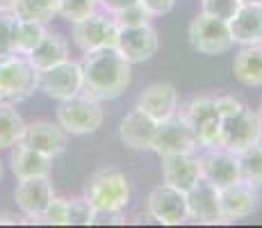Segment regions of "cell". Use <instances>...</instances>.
Instances as JSON below:
<instances>
[{
    "label": "cell",
    "mask_w": 262,
    "mask_h": 228,
    "mask_svg": "<svg viewBox=\"0 0 262 228\" xmlns=\"http://www.w3.org/2000/svg\"><path fill=\"white\" fill-rule=\"evenodd\" d=\"M96 9H98V3H94V0H59V14L69 23H78L92 16Z\"/></svg>",
    "instance_id": "29"
},
{
    "label": "cell",
    "mask_w": 262,
    "mask_h": 228,
    "mask_svg": "<svg viewBox=\"0 0 262 228\" xmlns=\"http://www.w3.org/2000/svg\"><path fill=\"white\" fill-rule=\"evenodd\" d=\"M12 14L25 21H39L46 25L59 14V0H16Z\"/></svg>",
    "instance_id": "26"
},
{
    "label": "cell",
    "mask_w": 262,
    "mask_h": 228,
    "mask_svg": "<svg viewBox=\"0 0 262 228\" xmlns=\"http://www.w3.org/2000/svg\"><path fill=\"white\" fill-rule=\"evenodd\" d=\"M73 25V42L82 53H92L98 48H107V46L119 44V25L114 23L112 14L107 12H96L92 16L82 18Z\"/></svg>",
    "instance_id": "7"
},
{
    "label": "cell",
    "mask_w": 262,
    "mask_h": 228,
    "mask_svg": "<svg viewBox=\"0 0 262 228\" xmlns=\"http://www.w3.org/2000/svg\"><path fill=\"white\" fill-rule=\"evenodd\" d=\"M112 18H114V23L119 25V30H123V28H137V25L150 23V18L153 16L146 12L142 3H137V5H133V7L123 9V12L112 14Z\"/></svg>",
    "instance_id": "31"
},
{
    "label": "cell",
    "mask_w": 262,
    "mask_h": 228,
    "mask_svg": "<svg viewBox=\"0 0 262 228\" xmlns=\"http://www.w3.org/2000/svg\"><path fill=\"white\" fill-rule=\"evenodd\" d=\"M39 89V71L25 55H9L0 59V91L3 100L21 103Z\"/></svg>",
    "instance_id": "5"
},
{
    "label": "cell",
    "mask_w": 262,
    "mask_h": 228,
    "mask_svg": "<svg viewBox=\"0 0 262 228\" xmlns=\"http://www.w3.org/2000/svg\"><path fill=\"white\" fill-rule=\"evenodd\" d=\"M46 25L39 21H25V18L14 16V30H12V44H14V53L25 55L28 57L34 48L39 46V42L46 34Z\"/></svg>",
    "instance_id": "24"
},
{
    "label": "cell",
    "mask_w": 262,
    "mask_h": 228,
    "mask_svg": "<svg viewBox=\"0 0 262 228\" xmlns=\"http://www.w3.org/2000/svg\"><path fill=\"white\" fill-rule=\"evenodd\" d=\"M117 48L125 55L130 64H144L155 57L160 50V37L153 23H144L137 28H123L119 32Z\"/></svg>",
    "instance_id": "12"
},
{
    "label": "cell",
    "mask_w": 262,
    "mask_h": 228,
    "mask_svg": "<svg viewBox=\"0 0 262 228\" xmlns=\"http://www.w3.org/2000/svg\"><path fill=\"white\" fill-rule=\"evenodd\" d=\"M139 3H142L146 12L155 18V16H164V14H169L171 9H173L176 0H139Z\"/></svg>",
    "instance_id": "38"
},
{
    "label": "cell",
    "mask_w": 262,
    "mask_h": 228,
    "mask_svg": "<svg viewBox=\"0 0 262 228\" xmlns=\"http://www.w3.org/2000/svg\"><path fill=\"white\" fill-rule=\"evenodd\" d=\"M194 135H196V144L201 149H216V146H221V116L205 121L203 126H199L194 130Z\"/></svg>",
    "instance_id": "30"
},
{
    "label": "cell",
    "mask_w": 262,
    "mask_h": 228,
    "mask_svg": "<svg viewBox=\"0 0 262 228\" xmlns=\"http://www.w3.org/2000/svg\"><path fill=\"white\" fill-rule=\"evenodd\" d=\"M258 190L246 182H233V185L219 190V203L224 221H239L251 217L258 210Z\"/></svg>",
    "instance_id": "17"
},
{
    "label": "cell",
    "mask_w": 262,
    "mask_h": 228,
    "mask_svg": "<svg viewBox=\"0 0 262 228\" xmlns=\"http://www.w3.org/2000/svg\"><path fill=\"white\" fill-rule=\"evenodd\" d=\"M196 149H199V144H196L194 130L178 114L158 123V133H155L153 149L150 151H155L160 158L162 155H176V153H196Z\"/></svg>",
    "instance_id": "10"
},
{
    "label": "cell",
    "mask_w": 262,
    "mask_h": 228,
    "mask_svg": "<svg viewBox=\"0 0 262 228\" xmlns=\"http://www.w3.org/2000/svg\"><path fill=\"white\" fill-rule=\"evenodd\" d=\"M67 201H69V208H67L69 226H89V219H92V212H94L89 201L84 196H80V199H67Z\"/></svg>",
    "instance_id": "33"
},
{
    "label": "cell",
    "mask_w": 262,
    "mask_h": 228,
    "mask_svg": "<svg viewBox=\"0 0 262 228\" xmlns=\"http://www.w3.org/2000/svg\"><path fill=\"white\" fill-rule=\"evenodd\" d=\"M242 3H262V0H242Z\"/></svg>",
    "instance_id": "45"
},
{
    "label": "cell",
    "mask_w": 262,
    "mask_h": 228,
    "mask_svg": "<svg viewBox=\"0 0 262 228\" xmlns=\"http://www.w3.org/2000/svg\"><path fill=\"white\" fill-rule=\"evenodd\" d=\"M214 108L221 119H226V116H233L235 112H239V110L244 108V103L230 94H221V96H214Z\"/></svg>",
    "instance_id": "37"
},
{
    "label": "cell",
    "mask_w": 262,
    "mask_h": 228,
    "mask_svg": "<svg viewBox=\"0 0 262 228\" xmlns=\"http://www.w3.org/2000/svg\"><path fill=\"white\" fill-rule=\"evenodd\" d=\"M105 112L98 98L89 94H78L67 100H59L57 105V123L67 135L82 137L94 135L103 128Z\"/></svg>",
    "instance_id": "2"
},
{
    "label": "cell",
    "mask_w": 262,
    "mask_h": 228,
    "mask_svg": "<svg viewBox=\"0 0 262 228\" xmlns=\"http://www.w3.org/2000/svg\"><path fill=\"white\" fill-rule=\"evenodd\" d=\"M233 75L244 87H262V42L246 44L233 59Z\"/></svg>",
    "instance_id": "22"
},
{
    "label": "cell",
    "mask_w": 262,
    "mask_h": 228,
    "mask_svg": "<svg viewBox=\"0 0 262 228\" xmlns=\"http://www.w3.org/2000/svg\"><path fill=\"white\" fill-rule=\"evenodd\" d=\"M16 0H0V12H12Z\"/></svg>",
    "instance_id": "41"
},
{
    "label": "cell",
    "mask_w": 262,
    "mask_h": 228,
    "mask_svg": "<svg viewBox=\"0 0 262 228\" xmlns=\"http://www.w3.org/2000/svg\"><path fill=\"white\" fill-rule=\"evenodd\" d=\"M39 89L50 98L67 100L82 94V67L71 57L55 64L46 71H39Z\"/></svg>",
    "instance_id": "8"
},
{
    "label": "cell",
    "mask_w": 262,
    "mask_h": 228,
    "mask_svg": "<svg viewBox=\"0 0 262 228\" xmlns=\"http://www.w3.org/2000/svg\"><path fill=\"white\" fill-rule=\"evenodd\" d=\"M228 25L235 44L246 46L262 42V3H242Z\"/></svg>",
    "instance_id": "21"
},
{
    "label": "cell",
    "mask_w": 262,
    "mask_h": 228,
    "mask_svg": "<svg viewBox=\"0 0 262 228\" xmlns=\"http://www.w3.org/2000/svg\"><path fill=\"white\" fill-rule=\"evenodd\" d=\"M23 144H28L30 149L39 151V153L48 155V158H59L69 146V135L59 128V123L53 121H34V123L25 126L23 133Z\"/></svg>",
    "instance_id": "15"
},
{
    "label": "cell",
    "mask_w": 262,
    "mask_h": 228,
    "mask_svg": "<svg viewBox=\"0 0 262 228\" xmlns=\"http://www.w3.org/2000/svg\"><path fill=\"white\" fill-rule=\"evenodd\" d=\"M146 217L162 226H180L189 219L187 210V194L176 187L162 185L153 187L146 199Z\"/></svg>",
    "instance_id": "6"
},
{
    "label": "cell",
    "mask_w": 262,
    "mask_h": 228,
    "mask_svg": "<svg viewBox=\"0 0 262 228\" xmlns=\"http://www.w3.org/2000/svg\"><path fill=\"white\" fill-rule=\"evenodd\" d=\"M28 59L37 71H46L55 64L69 59V44L57 32H46L37 48L28 55Z\"/></svg>",
    "instance_id": "23"
},
{
    "label": "cell",
    "mask_w": 262,
    "mask_h": 228,
    "mask_svg": "<svg viewBox=\"0 0 262 228\" xmlns=\"http://www.w3.org/2000/svg\"><path fill=\"white\" fill-rule=\"evenodd\" d=\"M187 210H189V219L199 221V224H210V226L224 224L219 190L203 178L187 192Z\"/></svg>",
    "instance_id": "16"
},
{
    "label": "cell",
    "mask_w": 262,
    "mask_h": 228,
    "mask_svg": "<svg viewBox=\"0 0 262 228\" xmlns=\"http://www.w3.org/2000/svg\"><path fill=\"white\" fill-rule=\"evenodd\" d=\"M255 112H258V116H260V123H262V103H260V108L255 110Z\"/></svg>",
    "instance_id": "43"
},
{
    "label": "cell",
    "mask_w": 262,
    "mask_h": 228,
    "mask_svg": "<svg viewBox=\"0 0 262 228\" xmlns=\"http://www.w3.org/2000/svg\"><path fill=\"white\" fill-rule=\"evenodd\" d=\"M9 167L16 180L21 178H37V176H50L53 174V158L30 149L28 144L18 141L12 146L9 153Z\"/></svg>",
    "instance_id": "20"
},
{
    "label": "cell",
    "mask_w": 262,
    "mask_h": 228,
    "mask_svg": "<svg viewBox=\"0 0 262 228\" xmlns=\"http://www.w3.org/2000/svg\"><path fill=\"white\" fill-rule=\"evenodd\" d=\"M158 123L150 114H146L142 108L130 110L123 116L119 128V137L123 141V146H128L130 151H150L153 149V139L158 133Z\"/></svg>",
    "instance_id": "14"
},
{
    "label": "cell",
    "mask_w": 262,
    "mask_h": 228,
    "mask_svg": "<svg viewBox=\"0 0 262 228\" xmlns=\"http://www.w3.org/2000/svg\"><path fill=\"white\" fill-rule=\"evenodd\" d=\"M201 162V178L208 180L210 185H214L216 190L239 182V164H237V155L228 149H205L199 155Z\"/></svg>",
    "instance_id": "11"
},
{
    "label": "cell",
    "mask_w": 262,
    "mask_h": 228,
    "mask_svg": "<svg viewBox=\"0 0 262 228\" xmlns=\"http://www.w3.org/2000/svg\"><path fill=\"white\" fill-rule=\"evenodd\" d=\"M53 196H55V190H53V182H50V176L21 178L16 182V190H14L16 208L25 217H37V219H41L43 210L53 201Z\"/></svg>",
    "instance_id": "13"
},
{
    "label": "cell",
    "mask_w": 262,
    "mask_h": 228,
    "mask_svg": "<svg viewBox=\"0 0 262 228\" xmlns=\"http://www.w3.org/2000/svg\"><path fill=\"white\" fill-rule=\"evenodd\" d=\"M0 224H21V217L5 212V215H0Z\"/></svg>",
    "instance_id": "40"
},
{
    "label": "cell",
    "mask_w": 262,
    "mask_h": 228,
    "mask_svg": "<svg viewBox=\"0 0 262 228\" xmlns=\"http://www.w3.org/2000/svg\"><path fill=\"white\" fill-rule=\"evenodd\" d=\"M187 37H189L191 48L201 55H208V57L224 55L235 46L228 21L216 18L212 14H205V12L194 16V21L189 23Z\"/></svg>",
    "instance_id": "4"
},
{
    "label": "cell",
    "mask_w": 262,
    "mask_h": 228,
    "mask_svg": "<svg viewBox=\"0 0 262 228\" xmlns=\"http://www.w3.org/2000/svg\"><path fill=\"white\" fill-rule=\"evenodd\" d=\"M0 100H3V91H0Z\"/></svg>",
    "instance_id": "46"
},
{
    "label": "cell",
    "mask_w": 262,
    "mask_h": 228,
    "mask_svg": "<svg viewBox=\"0 0 262 228\" xmlns=\"http://www.w3.org/2000/svg\"><path fill=\"white\" fill-rule=\"evenodd\" d=\"M67 208H69V201L67 199H57V196H53V201H50L48 208L43 210V215H41V224L69 226Z\"/></svg>",
    "instance_id": "34"
},
{
    "label": "cell",
    "mask_w": 262,
    "mask_h": 228,
    "mask_svg": "<svg viewBox=\"0 0 262 228\" xmlns=\"http://www.w3.org/2000/svg\"><path fill=\"white\" fill-rule=\"evenodd\" d=\"M139 0H98V7L107 14H117V12H123V9L133 7L137 5Z\"/></svg>",
    "instance_id": "39"
},
{
    "label": "cell",
    "mask_w": 262,
    "mask_h": 228,
    "mask_svg": "<svg viewBox=\"0 0 262 228\" xmlns=\"http://www.w3.org/2000/svg\"><path fill=\"white\" fill-rule=\"evenodd\" d=\"M162 178L167 185L180 192H187L201 180V162L196 153H176L162 155Z\"/></svg>",
    "instance_id": "18"
},
{
    "label": "cell",
    "mask_w": 262,
    "mask_h": 228,
    "mask_svg": "<svg viewBox=\"0 0 262 228\" xmlns=\"http://www.w3.org/2000/svg\"><path fill=\"white\" fill-rule=\"evenodd\" d=\"M260 116L251 108H242L233 116L221 119V149H228L233 153H239L246 146H253L260 135Z\"/></svg>",
    "instance_id": "9"
},
{
    "label": "cell",
    "mask_w": 262,
    "mask_h": 228,
    "mask_svg": "<svg viewBox=\"0 0 262 228\" xmlns=\"http://www.w3.org/2000/svg\"><path fill=\"white\" fill-rule=\"evenodd\" d=\"M82 196L94 210H125L130 203V180L117 167H105L89 178Z\"/></svg>",
    "instance_id": "3"
},
{
    "label": "cell",
    "mask_w": 262,
    "mask_h": 228,
    "mask_svg": "<svg viewBox=\"0 0 262 228\" xmlns=\"http://www.w3.org/2000/svg\"><path fill=\"white\" fill-rule=\"evenodd\" d=\"M12 30H14V14L12 12H0V59L14 55Z\"/></svg>",
    "instance_id": "35"
},
{
    "label": "cell",
    "mask_w": 262,
    "mask_h": 228,
    "mask_svg": "<svg viewBox=\"0 0 262 228\" xmlns=\"http://www.w3.org/2000/svg\"><path fill=\"white\" fill-rule=\"evenodd\" d=\"M255 144H258L260 151H262V128H260V135H258V141H255Z\"/></svg>",
    "instance_id": "42"
},
{
    "label": "cell",
    "mask_w": 262,
    "mask_h": 228,
    "mask_svg": "<svg viewBox=\"0 0 262 228\" xmlns=\"http://www.w3.org/2000/svg\"><path fill=\"white\" fill-rule=\"evenodd\" d=\"M25 121L9 100H0V149H12L23 139Z\"/></svg>",
    "instance_id": "25"
},
{
    "label": "cell",
    "mask_w": 262,
    "mask_h": 228,
    "mask_svg": "<svg viewBox=\"0 0 262 228\" xmlns=\"http://www.w3.org/2000/svg\"><path fill=\"white\" fill-rule=\"evenodd\" d=\"M80 67H82V91L98 100L119 98L133 80V64L117 46L84 53Z\"/></svg>",
    "instance_id": "1"
},
{
    "label": "cell",
    "mask_w": 262,
    "mask_h": 228,
    "mask_svg": "<svg viewBox=\"0 0 262 228\" xmlns=\"http://www.w3.org/2000/svg\"><path fill=\"white\" fill-rule=\"evenodd\" d=\"M125 224V215L123 210H94L89 226H117Z\"/></svg>",
    "instance_id": "36"
},
{
    "label": "cell",
    "mask_w": 262,
    "mask_h": 228,
    "mask_svg": "<svg viewBox=\"0 0 262 228\" xmlns=\"http://www.w3.org/2000/svg\"><path fill=\"white\" fill-rule=\"evenodd\" d=\"M239 7L242 0H201V12L212 14L216 18H224V21H230Z\"/></svg>",
    "instance_id": "32"
},
{
    "label": "cell",
    "mask_w": 262,
    "mask_h": 228,
    "mask_svg": "<svg viewBox=\"0 0 262 228\" xmlns=\"http://www.w3.org/2000/svg\"><path fill=\"white\" fill-rule=\"evenodd\" d=\"M137 105L155 121H167L178 114V91L171 82H153L139 94Z\"/></svg>",
    "instance_id": "19"
},
{
    "label": "cell",
    "mask_w": 262,
    "mask_h": 228,
    "mask_svg": "<svg viewBox=\"0 0 262 228\" xmlns=\"http://www.w3.org/2000/svg\"><path fill=\"white\" fill-rule=\"evenodd\" d=\"M237 155V164H239V180L246 185L260 190L262 187V151L258 144L246 146L242 149Z\"/></svg>",
    "instance_id": "27"
},
{
    "label": "cell",
    "mask_w": 262,
    "mask_h": 228,
    "mask_svg": "<svg viewBox=\"0 0 262 228\" xmlns=\"http://www.w3.org/2000/svg\"><path fill=\"white\" fill-rule=\"evenodd\" d=\"M94 3H98V0H94Z\"/></svg>",
    "instance_id": "47"
},
{
    "label": "cell",
    "mask_w": 262,
    "mask_h": 228,
    "mask_svg": "<svg viewBox=\"0 0 262 228\" xmlns=\"http://www.w3.org/2000/svg\"><path fill=\"white\" fill-rule=\"evenodd\" d=\"M0 182H3V160H0Z\"/></svg>",
    "instance_id": "44"
},
{
    "label": "cell",
    "mask_w": 262,
    "mask_h": 228,
    "mask_svg": "<svg viewBox=\"0 0 262 228\" xmlns=\"http://www.w3.org/2000/svg\"><path fill=\"white\" fill-rule=\"evenodd\" d=\"M178 116L187 121L191 130H196L199 126H203L205 121L219 116V112H216V108H214V96H201V98H191L189 103H185L183 108L178 110Z\"/></svg>",
    "instance_id": "28"
}]
</instances>
